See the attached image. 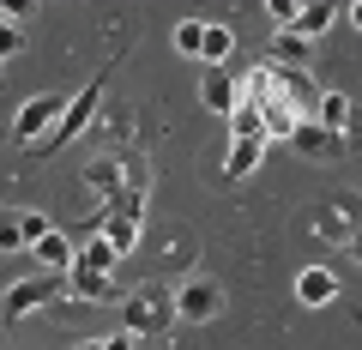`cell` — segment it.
Listing matches in <instances>:
<instances>
[{
    "label": "cell",
    "instance_id": "6da1fadb",
    "mask_svg": "<svg viewBox=\"0 0 362 350\" xmlns=\"http://www.w3.org/2000/svg\"><path fill=\"white\" fill-rule=\"evenodd\" d=\"M103 85H109V73H97V78H85V85H78L73 97H66V109H61V121H54V127L42 133V139L30 145V151H42V157H49V151H61V145H73L78 133L90 127V121L103 115Z\"/></svg>",
    "mask_w": 362,
    "mask_h": 350
},
{
    "label": "cell",
    "instance_id": "7a4b0ae2",
    "mask_svg": "<svg viewBox=\"0 0 362 350\" xmlns=\"http://www.w3.org/2000/svg\"><path fill=\"white\" fill-rule=\"evenodd\" d=\"M169 326H175V302H169V290L139 284L127 302H121V332H127V338H163Z\"/></svg>",
    "mask_w": 362,
    "mask_h": 350
},
{
    "label": "cell",
    "instance_id": "3957f363",
    "mask_svg": "<svg viewBox=\"0 0 362 350\" xmlns=\"http://www.w3.org/2000/svg\"><path fill=\"white\" fill-rule=\"evenodd\" d=\"M169 302H175V320L206 326V320H218V314H223V284H218V278H206V272H187L175 290H169Z\"/></svg>",
    "mask_w": 362,
    "mask_h": 350
},
{
    "label": "cell",
    "instance_id": "277c9868",
    "mask_svg": "<svg viewBox=\"0 0 362 350\" xmlns=\"http://www.w3.org/2000/svg\"><path fill=\"white\" fill-rule=\"evenodd\" d=\"M54 296H66V272H30V278H18V284L0 296V314H6V320H18V314L49 308Z\"/></svg>",
    "mask_w": 362,
    "mask_h": 350
},
{
    "label": "cell",
    "instance_id": "5b68a950",
    "mask_svg": "<svg viewBox=\"0 0 362 350\" xmlns=\"http://www.w3.org/2000/svg\"><path fill=\"white\" fill-rule=\"evenodd\" d=\"M61 109H66V97H61V91H37L25 109H18V121H13V139H18V145H37L42 133H49L54 121H61Z\"/></svg>",
    "mask_w": 362,
    "mask_h": 350
},
{
    "label": "cell",
    "instance_id": "8992f818",
    "mask_svg": "<svg viewBox=\"0 0 362 350\" xmlns=\"http://www.w3.org/2000/svg\"><path fill=\"white\" fill-rule=\"evenodd\" d=\"M314 121H320L332 139H344V145H356V139H362V127H356V103H350L344 91H320V109H314Z\"/></svg>",
    "mask_w": 362,
    "mask_h": 350
},
{
    "label": "cell",
    "instance_id": "52a82bcc",
    "mask_svg": "<svg viewBox=\"0 0 362 350\" xmlns=\"http://www.w3.org/2000/svg\"><path fill=\"white\" fill-rule=\"evenodd\" d=\"M235 97H242V78H235L230 66H206V73H199V103H206L211 115H223V121H230Z\"/></svg>",
    "mask_w": 362,
    "mask_h": 350
},
{
    "label": "cell",
    "instance_id": "ba28073f",
    "mask_svg": "<svg viewBox=\"0 0 362 350\" xmlns=\"http://www.w3.org/2000/svg\"><path fill=\"white\" fill-rule=\"evenodd\" d=\"M296 302L302 308H332L338 302V272L332 266H302L296 272Z\"/></svg>",
    "mask_w": 362,
    "mask_h": 350
},
{
    "label": "cell",
    "instance_id": "9c48e42d",
    "mask_svg": "<svg viewBox=\"0 0 362 350\" xmlns=\"http://www.w3.org/2000/svg\"><path fill=\"white\" fill-rule=\"evenodd\" d=\"M109 296H115V278H109V272L66 266V302H109Z\"/></svg>",
    "mask_w": 362,
    "mask_h": 350
},
{
    "label": "cell",
    "instance_id": "30bf717a",
    "mask_svg": "<svg viewBox=\"0 0 362 350\" xmlns=\"http://www.w3.org/2000/svg\"><path fill=\"white\" fill-rule=\"evenodd\" d=\"M332 25H338V6H332V0H302V6H296V25H290V30H296L302 42H314V37H326Z\"/></svg>",
    "mask_w": 362,
    "mask_h": 350
},
{
    "label": "cell",
    "instance_id": "8fae6325",
    "mask_svg": "<svg viewBox=\"0 0 362 350\" xmlns=\"http://www.w3.org/2000/svg\"><path fill=\"white\" fill-rule=\"evenodd\" d=\"M272 66H290V73H308V61H314V42H302L296 30H278L272 37V54H266Z\"/></svg>",
    "mask_w": 362,
    "mask_h": 350
},
{
    "label": "cell",
    "instance_id": "7c38bea8",
    "mask_svg": "<svg viewBox=\"0 0 362 350\" xmlns=\"http://www.w3.org/2000/svg\"><path fill=\"white\" fill-rule=\"evenodd\" d=\"M30 254H37L42 266H49V272H66V266H73V259H78V242H73V235H66V230H49V235H42L37 247H30Z\"/></svg>",
    "mask_w": 362,
    "mask_h": 350
},
{
    "label": "cell",
    "instance_id": "4fadbf2b",
    "mask_svg": "<svg viewBox=\"0 0 362 350\" xmlns=\"http://www.w3.org/2000/svg\"><path fill=\"white\" fill-rule=\"evenodd\" d=\"M290 145H296L302 157H338V151H344V139H332L320 121H302V127L290 133Z\"/></svg>",
    "mask_w": 362,
    "mask_h": 350
},
{
    "label": "cell",
    "instance_id": "5bb4252c",
    "mask_svg": "<svg viewBox=\"0 0 362 350\" xmlns=\"http://www.w3.org/2000/svg\"><path fill=\"white\" fill-rule=\"evenodd\" d=\"M266 163V139H230V157H223V175H254V169Z\"/></svg>",
    "mask_w": 362,
    "mask_h": 350
},
{
    "label": "cell",
    "instance_id": "9a60e30c",
    "mask_svg": "<svg viewBox=\"0 0 362 350\" xmlns=\"http://www.w3.org/2000/svg\"><path fill=\"white\" fill-rule=\"evenodd\" d=\"M235 54V30L230 25H206V42H199V66H230Z\"/></svg>",
    "mask_w": 362,
    "mask_h": 350
},
{
    "label": "cell",
    "instance_id": "2e32d148",
    "mask_svg": "<svg viewBox=\"0 0 362 350\" xmlns=\"http://www.w3.org/2000/svg\"><path fill=\"white\" fill-rule=\"evenodd\" d=\"M230 139H266V121H259V103H254V97H235V109H230Z\"/></svg>",
    "mask_w": 362,
    "mask_h": 350
},
{
    "label": "cell",
    "instance_id": "e0dca14e",
    "mask_svg": "<svg viewBox=\"0 0 362 350\" xmlns=\"http://www.w3.org/2000/svg\"><path fill=\"white\" fill-rule=\"evenodd\" d=\"M73 266H85V272H109V278H115V266H121V259H115V247H109L103 235H85V247H78V259H73Z\"/></svg>",
    "mask_w": 362,
    "mask_h": 350
},
{
    "label": "cell",
    "instance_id": "ac0fdd59",
    "mask_svg": "<svg viewBox=\"0 0 362 350\" xmlns=\"http://www.w3.org/2000/svg\"><path fill=\"white\" fill-rule=\"evenodd\" d=\"M85 182L97 187V194H103V199H115L121 187H127V175H121V163H109V157H97V163L85 169Z\"/></svg>",
    "mask_w": 362,
    "mask_h": 350
},
{
    "label": "cell",
    "instance_id": "d6986e66",
    "mask_svg": "<svg viewBox=\"0 0 362 350\" xmlns=\"http://www.w3.org/2000/svg\"><path fill=\"white\" fill-rule=\"evenodd\" d=\"M199 42H206V18H181V25H175V54L199 61Z\"/></svg>",
    "mask_w": 362,
    "mask_h": 350
},
{
    "label": "cell",
    "instance_id": "ffe728a7",
    "mask_svg": "<svg viewBox=\"0 0 362 350\" xmlns=\"http://www.w3.org/2000/svg\"><path fill=\"white\" fill-rule=\"evenodd\" d=\"M13 18H18V13H13V6H0V66H6V61H13V54H18V49H25V30H18V25H13Z\"/></svg>",
    "mask_w": 362,
    "mask_h": 350
},
{
    "label": "cell",
    "instance_id": "44dd1931",
    "mask_svg": "<svg viewBox=\"0 0 362 350\" xmlns=\"http://www.w3.org/2000/svg\"><path fill=\"white\" fill-rule=\"evenodd\" d=\"M49 230H54V218H49V211H18V235H25V247H37Z\"/></svg>",
    "mask_w": 362,
    "mask_h": 350
},
{
    "label": "cell",
    "instance_id": "7402d4cb",
    "mask_svg": "<svg viewBox=\"0 0 362 350\" xmlns=\"http://www.w3.org/2000/svg\"><path fill=\"white\" fill-rule=\"evenodd\" d=\"M0 254H25V235H18V211H0Z\"/></svg>",
    "mask_w": 362,
    "mask_h": 350
},
{
    "label": "cell",
    "instance_id": "603a6c76",
    "mask_svg": "<svg viewBox=\"0 0 362 350\" xmlns=\"http://www.w3.org/2000/svg\"><path fill=\"white\" fill-rule=\"evenodd\" d=\"M296 6H302V0H266V13L278 18V25H284V30L296 25Z\"/></svg>",
    "mask_w": 362,
    "mask_h": 350
},
{
    "label": "cell",
    "instance_id": "cb8c5ba5",
    "mask_svg": "<svg viewBox=\"0 0 362 350\" xmlns=\"http://www.w3.org/2000/svg\"><path fill=\"white\" fill-rule=\"evenodd\" d=\"M344 247H350V259L362 266V230H350V235H344Z\"/></svg>",
    "mask_w": 362,
    "mask_h": 350
},
{
    "label": "cell",
    "instance_id": "d4e9b609",
    "mask_svg": "<svg viewBox=\"0 0 362 350\" xmlns=\"http://www.w3.org/2000/svg\"><path fill=\"white\" fill-rule=\"evenodd\" d=\"M103 344H109V350H133V338H127V332H115V338H103Z\"/></svg>",
    "mask_w": 362,
    "mask_h": 350
},
{
    "label": "cell",
    "instance_id": "484cf974",
    "mask_svg": "<svg viewBox=\"0 0 362 350\" xmlns=\"http://www.w3.org/2000/svg\"><path fill=\"white\" fill-rule=\"evenodd\" d=\"M350 25H356V30H362V0H350Z\"/></svg>",
    "mask_w": 362,
    "mask_h": 350
},
{
    "label": "cell",
    "instance_id": "4316f807",
    "mask_svg": "<svg viewBox=\"0 0 362 350\" xmlns=\"http://www.w3.org/2000/svg\"><path fill=\"white\" fill-rule=\"evenodd\" d=\"M73 350H109V344H103V338H85V344H73Z\"/></svg>",
    "mask_w": 362,
    "mask_h": 350
}]
</instances>
